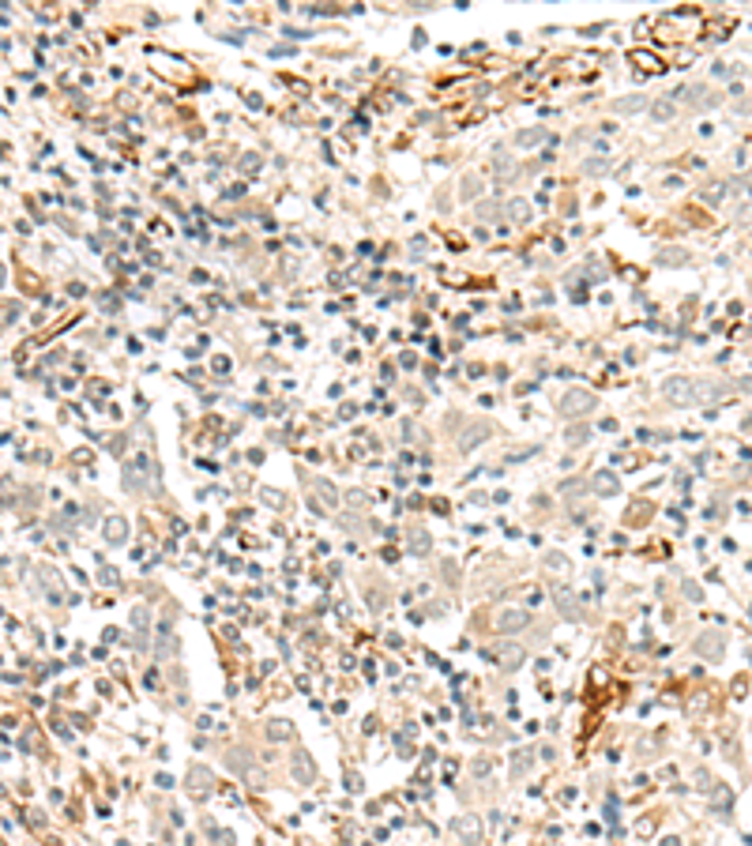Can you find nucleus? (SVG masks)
Returning <instances> with one entry per match:
<instances>
[{"instance_id":"obj_1","label":"nucleus","mask_w":752,"mask_h":846,"mask_svg":"<svg viewBox=\"0 0 752 846\" xmlns=\"http://www.w3.org/2000/svg\"><path fill=\"white\" fill-rule=\"evenodd\" d=\"M590 406H595V395H587V391H568L561 403H557V410H561L564 418H575V414H587Z\"/></svg>"},{"instance_id":"obj_2","label":"nucleus","mask_w":752,"mask_h":846,"mask_svg":"<svg viewBox=\"0 0 752 846\" xmlns=\"http://www.w3.org/2000/svg\"><path fill=\"white\" fill-rule=\"evenodd\" d=\"M527 625H531V613L527 610H504L497 617V632L500 636H516V632H523Z\"/></svg>"},{"instance_id":"obj_3","label":"nucleus","mask_w":752,"mask_h":846,"mask_svg":"<svg viewBox=\"0 0 752 846\" xmlns=\"http://www.w3.org/2000/svg\"><path fill=\"white\" fill-rule=\"evenodd\" d=\"M666 395H670V403L689 406V403H696V384L685 377H674V380H666Z\"/></svg>"},{"instance_id":"obj_4","label":"nucleus","mask_w":752,"mask_h":846,"mask_svg":"<svg viewBox=\"0 0 752 846\" xmlns=\"http://www.w3.org/2000/svg\"><path fill=\"white\" fill-rule=\"evenodd\" d=\"M290 771H294V779H298L301 786H309V782L316 779V771H313V760H309V753H294Z\"/></svg>"},{"instance_id":"obj_5","label":"nucleus","mask_w":752,"mask_h":846,"mask_svg":"<svg viewBox=\"0 0 752 846\" xmlns=\"http://www.w3.org/2000/svg\"><path fill=\"white\" fill-rule=\"evenodd\" d=\"M696 651H700V654H707V658H722V636H715V632H707V636H703V640L700 643H696Z\"/></svg>"},{"instance_id":"obj_6","label":"nucleus","mask_w":752,"mask_h":846,"mask_svg":"<svg viewBox=\"0 0 752 846\" xmlns=\"http://www.w3.org/2000/svg\"><path fill=\"white\" fill-rule=\"evenodd\" d=\"M674 113H677V102H674V98H659V102L651 106V121H659V124H666Z\"/></svg>"},{"instance_id":"obj_7","label":"nucleus","mask_w":752,"mask_h":846,"mask_svg":"<svg viewBox=\"0 0 752 846\" xmlns=\"http://www.w3.org/2000/svg\"><path fill=\"white\" fill-rule=\"evenodd\" d=\"M459 839L467 843V846H478V839H482V827H478V820H474V816L459 820Z\"/></svg>"},{"instance_id":"obj_8","label":"nucleus","mask_w":752,"mask_h":846,"mask_svg":"<svg viewBox=\"0 0 752 846\" xmlns=\"http://www.w3.org/2000/svg\"><path fill=\"white\" fill-rule=\"evenodd\" d=\"M647 106V98H621V102H613V109L617 113H636V109H643Z\"/></svg>"},{"instance_id":"obj_9","label":"nucleus","mask_w":752,"mask_h":846,"mask_svg":"<svg viewBox=\"0 0 752 846\" xmlns=\"http://www.w3.org/2000/svg\"><path fill=\"white\" fill-rule=\"evenodd\" d=\"M542 140H546V129H531V132H519L516 135L519 147H531V143H542Z\"/></svg>"},{"instance_id":"obj_10","label":"nucleus","mask_w":752,"mask_h":846,"mask_svg":"<svg viewBox=\"0 0 752 846\" xmlns=\"http://www.w3.org/2000/svg\"><path fill=\"white\" fill-rule=\"evenodd\" d=\"M595 489L602 493V497H606V493H613V489H617V485H613V474H610V470H602V474L595 478Z\"/></svg>"},{"instance_id":"obj_11","label":"nucleus","mask_w":752,"mask_h":846,"mask_svg":"<svg viewBox=\"0 0 752 846\" xmlns=\"http://www.w3.org/2000/svg\"><path fill=\"white\" fill-rule=\"evenodd\" d=\"M715 94H711V91H703V87H696V91H692V106H715Z\"/></svg>"},{"instance_id":"obj_12","label":"nucleus","mask_w":752,"mask_h":846,"mask_svg":"<svg viewBox=\"0 0 752 846\" xmlns=\"http://www.w3.org/2000/svg\"><path fill=\"white\" fill-rule=\"evenodd\" d=\"M508 211H511V219H527V214H531V207H527V199H511Z\"/></svg>"},{"instance_id":"obj_13","label":"nucleus","mask_w":752,"mask_h":846,"mask_svg":"<svg viewBox=\"0 0 752 846\" xmlns=\"http://www.w3.org/2000/svg\"><path fill=\"white\" fill-rule=\"evenodd\" d=\"M267 737H271V741H283V737H290V726H286V722H271Z\"/></svg>"},{"instance_id":"obj_14","label":"nucleus","mask_w":752,"mask_h":846,"mask_svg":"<svg viewBox=\"0 0 752 846\" xmlns=\"http://www.w3.org/2000/svg\"><path fill=\"white\" fill-rule=\"evenodd\" d=\"M124 531H128L124 520H113V523H109V538H113V542H121V538H124Z\"/></svg>"},{"instance_id":"obj_15","label":"nucleus","mask_w":752,"mask_h":846,"mask_svg":"<svg viewBox=\"0 0 752 846\" xmlns=\"http://www.w3.org/2000/svg\"><path fill=\"white\" fill-rule=\"evenodd\" d=\"M662 260H666V263H681L685 252H662Z\"/></svg>"}]
</instances>
